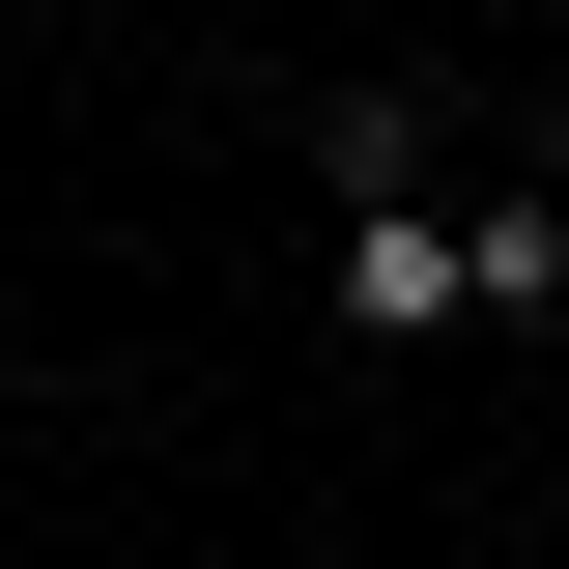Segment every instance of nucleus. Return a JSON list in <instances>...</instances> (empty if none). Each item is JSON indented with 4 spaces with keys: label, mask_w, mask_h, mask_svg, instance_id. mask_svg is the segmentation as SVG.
Returning a JSON list of instances; mask_svg holds the SVG:
<instances>
[{
    "label": "nucleus",
    "mask_w": 569,
    "mask_h": 569,
    "mask_svg": "<svg viewBox=\"0 0 569 569\" xmlns=\"http://www.w3.org/2000/svg\"><path fill=\"white\" fill-rule=\"evenodd\" d=\"M456 228H485V313H569V200H541V171H485Z\"/></svg>",
    "instance_id": "2"
},
{
    "label": "nucleus",
    "mask_w": 569,
    "mask_h": 569,
    "mask_svg": "<svg viewBox=\"0 0 569 569\" xmlns=\"http://www.w3.org/2000/svg\"><path fill=\"white\" fill-rule=\"evenodd\" d=\"M313 313H342V342H456V313H485V228L427 200V171L399 200H313Z\"/></svg>",
    "instance_id": "1"
},
{
    "label": "nucleus",
    "mask_w": 569,
    "mask_h": 569,
    "mask_svg": "<svg viewBox=\"0 0 569 569\" xmlns=\"http://www.w3.org/2000/svg\"><path fill=\"white\" fill-rule=\"evenodd\" d=\"M0 86H29V0H0Z\"/></svg>",
    "instance_id": "3"
}]
</instances>
